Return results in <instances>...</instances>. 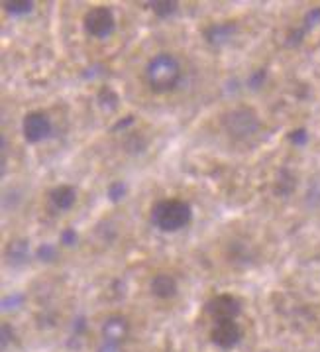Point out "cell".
Masks as SVG:
<instances>
[{
    "label": "cell",
    "instance_id": "28",
    "mask_svg": "<svg viewBox=\"0 0 320 352\" xmlns=\"http://www.w3.org/2000/svg\"><path fill=\"white\" fill-rule=\"evenodd\" d=\"M130 124H134V116H126L124 120H120L118 124H114L112 130H114V132H116V130H126Z\"/></svg>",
    "mask_w": 320,
    "mask_h": 352
},
{
    "label": "cell",
    "instance_id": "21",
    "mask_svg": "<svg viewBox=\"0 0 320 352\" xmlns=\"http://www.w3.org/2000/svg\"><path fill=\"white\" fill-rule=\"evenodd\" d=\"M319 24H320V8H310V10L305 14L303 28L308 32V30H312L315 26H319Z\"/></svg>",
    "mask_w": 320,
    "mask_h": 352
},
{
    "label": "cell",
    "instance_id": "3",
    "mask_svg": "<svg viewBox=\"0 0 320 352\" xmlns=\"http://www.w3.org/2000/svg\"><path fill=\"white\" fill-rule=\"evenodd\" d=\"M222 126L226 134L234 140H246L260 130V118L253 109L240 107L224 114Z\"/></svg>",
    "mask_w": 320,
    "mask_h": 352
},
{
    "label": "cell",
    "instance_id": "11",
    "mask_svg": "<svg viewBox=\"0 0 320 352\" xmlns=\"http://www.w3.org/2000/svg\"><path fill=\"white\" fill-rule=\"evenodd\" d=\"M49 199H52V205L57 211H69L71 207L77 203V191L71 185H59L49 193Z\"/></svg>",
    "mask_w": 320,
    "mask_h": 352
},
{
    "label": "cell",
    "instance_id": "13",
    "mask_svg": "<svg viewBox=\"0 0 320 352\" xmlns=\"http://www.w3.org/2000/svg\"><path fill=\"white\" fill-rule=\"evenodd\" d=\"M30 256V242L28 240H14L8 244V258L14 264H22L26 262Z\"/></svg>",
    "mask_w": 320,
    "mask_h": 352
},
{
    "label": "cell",
    "instance_id": "25",
    "mask_svg": "<svg viewBox=\"0 0 320 352\" xmlns=\"http://www.w3.org/2000/svg\"><path fill=\"white\" fill-rule=\"evenodd\" d=\"M59 239H61V244H65V246H75L77 244V232L73 228H65Z\"/></svg>",
    "mask_w": 320,
    "mask_h": 352
},
{
    "label": "cell",
    "instance_id": "8",
    "mask_svg": "<svg viewBox=\"0 0 320 352\" xmlns=\"http://www.w3.org/2000/svg\"><path fill=\"white\" fill-rule=\"evenodd\" d=\"M128 331H130V323L128 319L122 315H112L108 317L104 324H102V337L104 342H114V344H120L126 337H128Z\"/></svg>",
    "mask_w": 320,
    "mask_h": 352
},
{
    "label": "cell",
    "instance_id": "9",
    "mask_svg": "<svg viewBox=\"0 0 320 352\" xmlns=\"http://www.w3.org/2000/svg\"><path fill=\"white\" fill-rule=\"evenodd\" d=\"M238 26L234 22H218V24H210L209 28L205 30V38L210 45H216L220 47L224 43H228L234 34H236Z\"/></svg>",
    "mask_w": 320,
    "mask_h": 352
},
{
    "label": "cell",
    "instance_id": "20",
    "mask_svg": "<svg viewBox=\"0 0 320 352\" xmlns=\"http://www.w3.org/2000/svg\"><path fill=\"white\" fill-rule=\"evenodd\" d=\"M36 256H38V260H42V262H54V260H57V248L54 246V244H42L40 248H38V252H36Z\"/></svg>",
    "mask_w": 320,
    "mask_h": 352
},
{
    "label": "cell",
    "instance_id": "26",
    "mask_svg": "<svg viewBox=\"0 0 320 352\" xmlns=\"http://www.w3.org/2000/svg\"><path fill=\"white\" fill-rule=\"evenodd\" d=\"M73 335H75V337H79V335H81V333H83L84 329H87V323H84V317H79V319H77V321H73Z\"/></svg>",
    "mask_w": 320,
    "mask_h": 352
},
{
    "label": "cell",
    "instance_id": "27",
    "mask_svg": "<svg viewBox=\"0 0 320 352\" xmlns=\"http://www.w3.org/2000/svg\"><path fill=\"white\" fill-rule=\"evenodd\" d=\"M97 352H122V351H120V344H114V342H102Z\"/></svg>",
    "mask_w": 320,
    "mask_h": 352
},
{
    "label": "cell",
    "instance_id": "23",
    "mask_svg": "<svg viewBox=\"0 0 320 352\" xmlns=\"http://www.w3.org/2000/svg\"><path fill=\"white\" fill-rule=\"evenodd\" d=\"M10 340H14V329L8 323H4L2 324V329H0V344H2V351L8 349Z\"/></svg>",
    "mask_w": 320,
    "mask_h": 352
},
{
    "label": "cell",
    "instance_id": "18",
    "mask_svg": "<svg viewBox=\"0 0 320 352\" xmlns=\"http://www.w3.org/2000/svg\"><path fill=\"white\" fill-rule=\"evenodd\" d=\"M126 191H128V187H126L124 182H114V184L108 187L106 195H108V199H111L112 203H118V201H122V199H124Z\"/></svg>",
    "mask_w": 320,
    "mask_h": 352
},
{
    "label": "cell",
    "instance_id": "19",
    "mask_svg": "<svg viewBox=\"0 0 320 352\" xmlns=\"http://www.w3.org/2000/svg\"><path fill=\"white\" fill-rule=\"evenodd\" d=\"M265 79H267V69L251 71V75L248 77V87H250L251 91H258V89L264 87Z\"/></svg>",
    "mask_w": 320,
    "mask_h": 352
},
{
    "label": "cell",
    "instance_id": "16",
    "mask_svg": "<svg viewBox=\"0 0 320 352\" xmlns=\"http://www.w3.org/2000/svg\"><path fill=\"white\" fill-rule=\"evenodd\" d=\"M2 6L6 8V12L12 16H26L34 10V2L22 0V2H2Z\"/></svg>",
    "mask_w": 320,
    "mask_h": 352
},
{
    "label": "cell",
    "instance_id": "12",
    "mask_svg": "<svg viewBox=\"0 0 320 352\" xmlns=\"http://www.w3.org/2000/svg\"><path fill=\"white\" fill-rule=\"evenodd\" d=\"M297 187V177L291 173V169L283 168L279 171L277 182H275V193L281 197H289Z\"/></svg>",
    "mask_w": 320,
    "mask_h": 352
},
{
    "label": "cell",
    "instance_id": "4",
    "mask_svg": "<svg viewBox=\"0 0 320 352\" xmlns=\"http://www.w3.org/2000/svg\"><path fill=\"white\" fill-rule=\"evenodd\" d=\"M84 30L98 40H106L108 36H112V32L116 30V18L114 12L106 6H95L91 8L83 18Z\"/></svg>",
    "mask_w": 320,
    "mask_h": 352
},
{
    "label": "cell",
    "instance_id": "14",
    "mask_svg": "<svg viewBox=\"0 0 320 352\" xmlns=\"http://www.w3.org/2000/svg\"><path fill=\"white\" fill-rule=\"evenodd\" d=\"M97 100L104 111L111 113V111H116V109H118L120 97H118V93H116L112 87H100V91L97 93Z\"/></svg>",
    "mask_w": 320,
    "mask_h": 352
},
{
    "label": "cell",
    "instance_id": "2",
    "mask_svg": "<svg viewBox=\"0 0 320 352\" xmlns=\"http://www.w3.org/2000/svg\"><path fill=\"white\" fill-rule=\"evenodd\" d=\"M193 209L181 199H163L152 209V225L163 232H177L191 223Z\"/></svg>",
    "mask_w": 320,
    "mask_h": 352
},
{
    "label": "cell",
    "instance_id": "6",
    "mask_svg": "<svg viewBox=\"0 0 320 352\" xmlns=\"http://www.w3.org/2000/svg\"><path fill=\"white\" fill-rule=\"evenodd\" d=\"M22 134L30 144H38V142L45 140L52 134V118L45 113L34 111L24 116L22 122Z\"/></svg>",
    "mask_w": 320,
    "mask_h": 352
},
{
    "label": "cell",
    "instance_id": "5",
    "mask_svg": "<svg viewBox=\"0 0 320 352\" xmlns=\"http://www.w3.org/2000/svg\"><path fill=\"white\" fill-rule=\"evenodd\" d=\"M207 313L212 317V321H236V317L242 313V303L240 299L230 294H220L209 299L207 303Z\"/></svg>",
    "mask_w": 320,
    "mask_h": 352
},
{
    "label": "cell",
    "instance_id": "7",
    "mask_svg": "<svg viewBox=\"0 0 320 352\" xmlns=\"http://www.w3.org/2000/svg\"><path fill=\"white\" fill-rule=\"evenodd\" d=\"M210 338L216 346L230 351L242 340V329L236 321H216L210 331Z\"/></svg>",
    "mask_w": 320,
    "mask_h": 352
},
{
    "label": "cell",
    "instance_id": "15",
    "mask_svg": "<svg viewBox=\"0 0 320 352\" xmlns=\"http://www.w3.org/2000/svg\"><path fill=\"white\" fill-rule=\"evenodd\" d=\"M150 8L153 10V14L159 16V18H169V16H173L177 12V2H173V0H155V2H150L148 4Z\"/></svg>",
    "mask_w": 320,
    "mask_h": 352
},
{
    "label": "cell",
    "instance_id": "24",
    "mask_svg": "<svg viewBox=\"0 0 320 352\" xmlns=\"http://www.w3.org/2000/svg\"><path fill=\"white\" fill-rule=\"evenodd\" d=\"M306 30L301 26V28H295L289 32V36H287V45H299V43L303 42V38H305Z\"/></svg>",
    "mask_w": 320,
    "mask_h": 352
},
{
    "label": "cell",
    "instance_id": "22",
    "mask_svg": "<svg viewBox=\"0 0 320 352\" xmlns=\"http://www.w3.org/2000/svg\"><path fill=\"white\" fill-rule=\"evenodd\" d=\"M289 142H291L293 146L303 148V146H306V142H308V132H306L305 128H297V130H293L291 134H289Z\"/></svg>",
    "mask_w": 320,
    "mask_h": 352
},
{
    "label": "cell",
    "instance_id": "17",
    "mask_svg": "<svg viewBox=\"0 0 320 352\" xmlns=\"http://www.w3.org/2000/svg\"><path fill=\"white\" fill-rule=\"evenodd\" d=\"M26 301L24 294H10V296L2 297V311H10L22 307V303Z\"/></svg>",
    "mask_w": 320,
    "mask_h": 352
},
{
    "label": "cell",
    "instance_id": "10",
    "mask_svg": "<svg viewBox=\"0 0 320 352\" xmlns=\"http://www.w3.org/2000/svg\"><path fill=\"white\" fill-rule=\"evenodd\" d=\"M150 289L155 297L159 299H173L179 292V285H177V280L169 274H157L155 278L150 283Z\"/></svg>",
    "mask_w": 320,
    "mask_h": 352
},
{
    "label": "cell",
    "instance_id": "1",
    "mask_svg": "<svg viewBox=\"0 0 320 352\" xmlns=\"http://www.w3.org/2000/svg\"><path fill=\"white\" fill-rule=\"evenodd\" d=\"M146 81L153 93L165 95L177 89L181 81V65L171 54H157L146 65Z\"/></svg>",
    "mask_w": 320,
    "mask_h": 352
}]
</instances>
